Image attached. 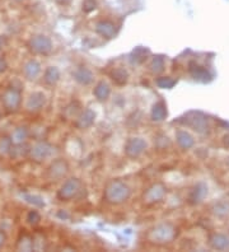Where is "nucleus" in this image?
I'll return each instance as SVG.
<instances>
[{
    "label": "nucleus",
    "instance_id": "obj_1",
    "mask_svg": "<svg viewBox=\"0 0 229 252\" xmlns=\"http://www.w3.org/2000/svg\"><path fill=\"white\" fill-rule=\"evenodd\" d=\"M130 189L122 181H111L104 190V199L110 204H121L130 197Z\"/></svg>",
    "mask_w": 229,
    "mask_h": 252
},
{
    "label": "nucleus",
    "instance_id": "obj_2",
    "mask_svg": "<svg viewBox=\"0 0 229 252\" xmlns=\"http://www.w3.org/2000/svg\"><path fill=\"white\" fill-rule=\"evenodd\" d=\"M1 103L6 112H17L22 105V91L17 87H8L1 95Z\"/></svg>",
    "mask_w": 229,
    "mask_h": 252
},
{
    "label": "nucleus",
    "instance_id": "obj_3",
    "mask_svg": "<svg viewBox=\"0 0 229 252\" xmlns=\"http://www.w3.org/2000/svg\"><path fill=\"white\" fill-rule=\"evenodd\" d=\"M28 49L36 55H49L52 51V42L47 36L34 34L28 40Z\"/></svg>",
    "mask_w": 229,
    "mask_h": 252
},
{
    "label": "nucleus",
    "instance_id": "obj_4",
    "mask_svg": "<svg viewBox=\"0 0 229 252\" xmlns=\"http://www.w3.org/2000/svg\"><path fill=\"white\" fill-rule=\"evenodd\" d=\"M176 236V231L171 224L162 223L157 225L152 232H150V240L156 243H168L171 242Z\"/></svg>",
    "mask_w": 229,
    "mask_h": 252
},
{
    "label": "nucleus",
    "instance_id": "obj_5",
    "mask_svg": "<svg viewBox=\"0 0 229 252\" xmlns=\"http://www.w3.org/2000/svg\"><path fill=\"white\" fill-rule=\"evenodd\" d=\"M80 190H82V184L78 179H70L67 180L61 189L59 190L58 192V197L63 201H67V200H71L76 196V195L79 194Z\"/></svg>",
    "mask_w": 229,
    "mask_h": 252
},
{
    "label": "nucleus",
    "instance_id": "obj_6",
    "mask_svg": "<svg viewBox=\"0 0 229 252\" xmlns=\"http://www.w3.org/2000/svg\"><path fill=\"white\" fill-rule=\"evenodd\" d=\"M54 149L52 145L47 142H37L33 147H31L30 158L34 162H42L46 158H49Z\"/></svg>",
    "mask_w": 229,
    "mask_h": 252
},
{
    "label": "nucleus",
    "instance_id": "obj_7",
    "mask_svg": "<svg viewBox=\"0 0 229 252\" xmlns=\"http://www.w3.org/2000/svg\"><path fill=\"white\" fill-rule=\"evenodd\" d=\"M147 149V143L141 138L129 139L125 145V153L129 158H137Z\"/></svg>",
    "mask_w": 229,
    "mask_h": 252
},
{
    "label": "nucleus",
    "instance_id": "obj_8",
    "mask_svg": "<svg viewBox=\"0 0 229 252\" xmlns=\"http://www.w3.org/2000/svg\"><path fill=\"white\" fill-rule=\"evenodd\" d=\"M165 195V188L162 184L153 185L152 188L148 189V191L144 194V200L147 203H157L164 197Z\"/></svg>",
    "mask_w": 229,
    "mask_h": 252
},
{
    "label": "nucleus",
    "instance_id": "obj_9",
    "mask_svg": "<svg viewBox=\"0 0 229 252\" xmlns=\"http://www.w3.org/2000/svg\"><path fill=\"white\" fill-rule=\"evenodd\" d=\"M46 103V95L42 92H33L30 95L27 101V110L30 112H37V111L42 110Z\"/></svg>",
    "mask_w": 229,
    "mask_h": 252
},
{
    "label": "nucleus",
    "instance_id": "obj_10",
    "mask_svg": "<svg viewBox=\"0 0 229 252\" xmlns=\"http://www.w3.org/2000/svg\"><path fill=\"white\" fill-rule=\"evenodd\" d=\"M41 73V64L37 60H28L23 66V74L28 80H34Z\"/></svg>",
    "mask_w": 229,
    "mask_h": 252
},
{
    "label": "nucleus",
    "instance_id": "obj_11",
    "mask_svg": "<svg viewBox=\"0 0 229 252\" xmlns=\"http://www.w3.org/2000/svg\"><path fill=\"white\" fill-rule=\"evenodd\" d=\"M96 31L106 38H112L116 34V26L111 21H99L96 25Z\"/></svg>",
    "mask_w": 229,
    "mask_h": 252
},
{
    "label": "nucleus",
    "instance_id": "obj_12",
    "mask_svg": "<svg viewBox=\"0 0 229 252\" xmlns=\"http://www.w3.org/2000/svg\"><path fill=\"white\" fill-rule=\"evenodd\" d=\"M74 79L83 86H88L93 82V73L88 68H78L73 71Z\"/></svg>",
    "mask_w": 229,
    "mask_h": 252
},
{
    "label": "nucleus",
    "instance_id": "obj_13",
    "mask_svg": "<svg viewBox=\"0 0 229 252\" xmlns=\"http://www.w3.org/2000/svg\"><path fill=\"white\" fill-rule=\"evenodd\" d=\"M30 151L31 147L26 142L19 143V144H13L9 157L12 159H23L26 157H30Z\"/></svg>",
    "mask_w": 229,
    "mask_h": 252
},
{
    "label": "nucleus",
    "instance_id": "obj_14",
    "mask_svg": "<svg viewBox=\"0 0 229 252\" xmlns=\"http://www.w3.org/2000/svg\"><path fill=\"white\" fill-rule=\"evenodd\" d=\"M67 172V164L64 160H56L49 168V173L51 179H60Z\"/></svg>",
    "mask_w": 229,
    "mask_h": 252
},
{
    "label": "nucleus",
    "instance_id": "obj_15",
    "mask_svg": "<svg viewBox=\"0 0 229 252\" xmlns=\"http://www.w3.org/2000/svg\"><path fill=\"white\" fill-rule=\"evenodd\" d=\"M28 136H30V130H28L27 126H18L12 132L10 138H12L14 144H19V143H25L28 139Z\"/></svg>",
    "mask_w": 229,
    "mask_h": 252
},
{
    "label": "nucleus",
    "instance_id": "obj_16",
    "mask_svg": "<svg viewBox=\"0 0 229 252\" xmlns=\"http://www.w3.org/2000/svg\"><path fill=\"white\" fill-rule=\"evenodd\" d=\"M95 119H96L95 112L88 108V110H86L82 115H80L78 121H76V125L79 126L80 129H87V127H89L92 124L95 123Z\"/></svg>",
    "mask_w": 229,
    "mask_h": 252
},
{
    "label": "nucleus",
    "instance_id": "obj_17",
    "mask_svg": "<svg viewBox=\"0 0 229 252\" xmlns=\"http://www.w3.org/2000/svg\"><path fill=\"white\" fill-rule=\"evenodd\" d=\"M17 249L19 251H32L34 249L33 237H31L30 234H21L17 242Z\"/></svg>",
    "mask_w": 229,
    "mask_h": 252
},
{
    "label": "nucleus",
    "instance_id": "obj_18",
    "mask_svg": "<svg viewBox=\"0 0 229 252\" xmlns=\"http://www.w3.org/2000/svg\"><path fill=\"white\" fill-rule=\"evenodd\" d=\"M110 86L106 83V82H99V83L96 86L95 91H93V94L96 95V98L98 101H106L108 97H110Z\"/></svg>",
    "mask_w": 229,
    "mask_h": 252
},
{
    "label": "nucleus",
    "instance_id": "obj_19",
    "mask_svg": "<svg viewBox=\"0 0 229 252\" xmlns=\"http://www.w3.org/2000/svg\"><path fill=\"white\" fill-rule=\"evenodd\" d=\"M43 78H45V82L50 86H54L59 82L60 79V70H59L56 66H49V68L45 70L43 74Z\"/></svg>",
    "mask_w": 229,
    "mask_h": 252
},
{
    "label": "nucleus",
    "instance_id": "obj_20",
    "mask_svg": "<svg viewBox=\"0 0 229 252\" xmlns=\"http://www.w3.org/2000/svg\"><path fill=\"white\" fill-rule=\"evenodd\" d=\"M167 116V108L163 102H158L153 106L152 110V119L154 121H163Z\"/></svg>",
    "mask_w": 229,
    "mask_h": 252
},
{
    "label": "nucleus",
    "instance_id": "obj_21",
    "mask_svg": "<svg viewBox=\"0 0 229 252\" xmlns=\"http://www.w3.org/2000/svg\"><path fill=\"white\" fill-rule=\"evenodd\" d=\"M177 143L183 149H189V148H191L194 145V139L186 131L180 130V131H177Z\"/></svg>",
    "mask_w": 229,
    "mask_h": 252
},
{
    "label": "nucleus",
    "instance_id": "obj_22",
    "mask_svg": "<svg viewBox=\"0 0 229 252\" xmlns=\"http://www.w3.org/2000/svg\"><path fill=\"white\" fill-rule=\"evenodd\" d=\"M13 140L10 136H3L0 138V157H6L9 156L13 148Z\"/></svg>",
    "mask_w": 229,
    "mask_h": 252
},
{
    "label": "nucleus",
    "instance_id": "obj_23",
    "mask_svg": "<svg viewBox=\"0 0 229 252\" xmlns=\"http://www.w3.org/2000/svg\"><path fill=\"white\" fill-rule=\"evenodd\" d=\"M211 245H213V247L219 250L228 249L229 238H227L226 236H220V234H218V236H214L213 238H211Z\"/></svg>",
    "mask_w": 229,
    "mask_h": 252
},
{
    "label": "nucleus",
    "instance_id": "obj_24",
    "mask_svg": "<svg viewBox=\"0 0 229 252\" xmlns=\"http://www.w3.org/2000/svg\"><path fill=\"white\" fill-rule=\"evenodd\" d=\"M150 69L153 73H161L164 69V59L162 56H157L153 59L152 64H150Z\"/></svg>",
    "mask_w": 229,
    "mask_h": 252
},
{
    "label": "nucleus",
    "instance_id": "obj_25",
    "mask_svg": "<svg viewBox=\"0 0 229 252\" xmlns=\"http://www.w3.org/2000/svg\"><path fill=\"white\" fill-rule=\"evenodd\" d=\"M25 200L27 203L32 204L36 208H43L45 206V203H43V200L41 199L40 196H36V195H31V194H25L23 195Z\"/></svg>",
    "mask_w": 229,
    "mask_h": 252
},
{
    "label": "nucleus",
    "instance_id": "obj_26",
    "mask_svg": "<svg viewBox=\"0 0 229 252\" xmlns=\"http://www.w3.org/2000/svg\"><path fill=\"white\" fill-rule=\"evenodd\" d=\"M113 80L119 84H124L128 80V73H126L124 69H116V70L112 73Z\"/></svg>",
    "mask_w": 229,
    "mask_h": 252
},
{
    "label": "nucleus",
    "instance_id": "obj_27",
    "mask_svg": "<svg viewBox=\"0 0 229 252\" xmlns=\"http://www.w3.org/2000/svg\"><path fill=\"white\" fill-rule=\"evenodd\" d=\"M40 220H41V216H40V213L37 212V210H31V212H28L27 221L30 223V224L36 225L40 223Z\"/></svg>",
    "mask_w": 229,
    "mask_h": 252
},
{
    "label": "nucleus",
    "instance_id": "obj_28",
    "mask_svg": "<svg viewBox=\"0 0 229 252\" xmlns=\"http://www.w3.org/2000/svg\"><path fill=\"white\" fill-rule=\"evenodd\" d=\"M157 84L161 88H171V87L174 86V80H172L171 78H159L157 80Z\"/></svg>",
    "mask_w": 229,
    "mask_h": 252
},
{
    "label": "nucleus",
    "instance_id": "obj_29",
    "mask_svg": "<svg viewBox=\"0 0 229 252\" xmlns=\"http://www.w3.org/2000/svg\"><path fill=\"white\" fill-rule=\"evenodd\" d=\"M97 8V1L96 0H84V3H83V10L87 13L92 12V10H95Z\"/></svg>",
    "mask_w": 229,
    "mask_h": 252
},
{
    "label": "nucleus",
    "instance_id": "obj_30",
    "mask_svg": "<svg viewBox=\"0 0 229 252\" xmlns=\"http://www.w3.org/2000/svg\"><path fill=\"white\" fill-rule=\"evenodd\" d=\"M8 70V62L4 58H0V74L5 73Z\"/></svg>",
    "mask_w": 229,
    "mask_h": 252
},
{
    "label": "nucleus",
    "instance_id": "obj_31",
    "mask_svg": "<svg viewBox=\"0 0 229 252\" xmlns=\"http://www.w3.org/2000/svg\"><path fill=\"white\" fill-rule=\"evenodd\" d=\"M6 242V234L3 229H0V250L3 249Z\"/></svg>",
    "mask_w": 229,
    "mask_h": 252
},
{
    "label": "nucleus",
    "instance_id": "obj_32",
    "mask_svg": "<svg viewBox=\"0 0 229 252\" xmlns=\"http://www.w3.org/2000/svg\"><path fill=\"white\" fill-rule=\"evenodd\" d=\"M55 1L59 4V5H63V6H66L71 3V0H55Z\"/></svg>",
    "mask_w": 229,
    "mask_h": 252
},
{
    "label": "nucleus",
    "instance_id": "obj_33",
    "mask_svg": "<svg viewBox=\"0 0 229 252\" xmlns=\"http://www.w3.org/2000/svg\"><path fill=\"white\" fill-rule=\"evenodd\" d=\"M6 43H8V41H6V37H4V36H0V50L3 49V47L5 46Z\"/></svg>",
    "mask_w": 229,
    "mask_h": 252
},
{
    "label": "nucleus",
    "instance_id": "obj_34",
    "mask_svg": "<svg viewBox=\"0 0 229 252\" xmlns=\"http://www.w3.org/2000/svg\"><path fill=\"white\" fill-rule=\"evenodd\" d=\"M12 1H14V3H22L23 0H12Z\"/></svg>",
    "mask_w": 229,
    "mask_h": 252
}]
</instances>
